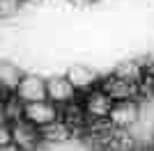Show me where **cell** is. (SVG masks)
<instances>
[{"instance_id": "6", "label": "cell", "mask_w": 154, "mask_h": 151, "mask_svg": "<svg viewBox=\"0 0 154 151\" xmlns=\"http://www.w3.org/2000/svg\"><path fill=\"white\" fill-rule=\"evenodd\" d=\"M12 133H14V144H19L23 151L28 149H35L42 138V131H39V126L30 124L28 119H21L12 126Z\"/></svg>"}, {"instance_id": "8", "label": "cell", "mask_w": 154, "mask_h": 151, "mask_svg": "<svg viewBox=\"0 0 154 151\" xmlns=\"http://www.w3.org/2000/svg\"><path fill=\"white\" fill-rule=\"evenodd\" d=\"M67 78H69V82L76 89H90L99 80L97 71L90 69V67H85V64H71L69 69H67Z\"/></svg>"}, {"instance_id": "11", "label": "cell", "mask_w": 154, "mask_h": 151, "mask_svg": "<svg viewBox=\"0 0 154 151\" xmlns=\"http://www.w3.org/2000/svg\"><path fill=\"white\" fill-rule=\"evenodd\" d=\"M69 126L62 124V121H53V124L44 126L42 128V138L48 140V142H64V140H69Z\"/></svg>"}, {"instance_id": "15", "label": "cell", "mask_w": 154, "mask_h": 151, "mask_svg": "<svg viewBox=\"0 0 154 151\" xmlns=\"http://www.w3.org/2000/svg\"><path fill=\"white\" fill-rule=\"evenodd\" d=\"M0 151H23V149H21L19 144H14V142H12V144H7V147H0Z\"/></svg>"}, {"instance_id": "7", "label": "cell", "mask_w": 154, "mask_h": 151, "mask_svg": "<svg viewBox=\"0 0 154 151\" xmlns=\"http://www.w3.org/2000/svg\"><path fill=\"white\" fill-rule=\"evenodd\" d=\"M113 78L122 82H129V85H140L143 78H145V69H143L140 62H136V60H122V62L115 64V69H113Z\"/></svg>"}, {"instance_id": "16", "label": "cell", "mask_w": 154, "mask_h": 151, "mask_svg": "<svg viewBox=\"0 0 154 151\" xmlns=\"http://www.w3.org/2000/svg\"><path fill=\"white\" fill-rule=\"evenodd\" d=\"M131 151H154V149H147V147H136V149H131Z\"/></svg>"}, {"instance_id": "2", "label": "cell", "mask_w": 154, "mask_h": 151, "mask_svg": "<svg viewBox=\"0 0 154 151\" xmlns=\"http://www.w3.org/2000/svg\"><path fill=\"white\" fill-rule=\"evenodd\" d=\"M138 117H140V105L136 103V101H115V105H113V110H110L108 114V121L115 128H131V126L138 121Z\"/></svg>"}, {"instance_id": "14", "label": "cell", "mask_w": 154, "mask_h": 151, "mask_svg": "<svg viewBox=\"0 0 154 151\" xmlns=\"http://www.w3.org/2000/svg\"><path fill=\"white\" fill-rule=\"evenodd\" d=\"M74 7H88V5H92L94 0H69Z\"/></svg>"}, {"instance_id": "10", "label": "cell", "mask_w": 154, "mask_h": 151, "mask_svg": "<svg viewBox=\"0 0 154 151\" xmlns=\"http://www.w3.org/2000/svg\"><path fill=\"white\" fill-rule=\"evenodd\" d=\"M134 85H129V82H122L117 80V78H110L108 85H106V92L113 96V101H129L134 96Z\"/></svg>"}, {"instance_id": "9", "label": "cell", "mask_w": 154, "mask_h": 151, "mask_svg": "<svg viewBox=\"0 0 154 151\" xmlns=\"http://www.w3.org/2000/svg\"><path fill=\"white\" fill-rule=\"evenodd\" d=\"M21 80H23V76H21V71L14 67V64L9 62H2V67H0V82H2V89H9V92H16L21 85Z\"/></svg>"}, {"instance_id": "5", "label": "cell", "mask_w": 154, "mask_h": 151, "mask_svg": "<svg viewBox=\"0 0 154 151\" xmlns=\"http://www.w3.org/2000/svg\"><path fill=\"white\" fill-rule=\"evenodd\" d=\"M113 105H115L113 96H110L106 89H97V92H92V94L88 96V101H85V112L90 114V117H94V119H108Z\"/></svg>"}, {"instance_id": "3", "label": "cell", "mask_w": 154, "mask_h": 151, "mask_svg": "<svg viewBox=\"0 0 154 151\" xmlns=\"http://www.w3.org/2000/svg\"><path fill=\"white\" fill-rule=\"evenodd\" d=\"M23 103H35V101H46L48 99V89H46V80L42 76H23L19 89L14 92Z\"/></svg>"}, {"instance_id": "1", "label": "cell", "mask_w": 154, "mask_h": 151, "mask_svg": "<svg viewBox=\"0 0 154 151\" xmlns=\"http://www.w3.org/2000/svg\"><path fill=\"white\" fill-rule=\"evenodd\" d=\"M23 119H28L30 124L44 128V126L58 121V108L53 101H35V103H26V110H23Z\"/></svg>"}, {"instance_id": "13", "label": "cell", "mask_w": 154, "mask_h": 151, "mask_svg": "<svg viewBox=\"0 0 154 151\" xmlns=\"http://www.w3.org/2000/svg\"><path fill=\"white\" fill-rule=\"evenodd\" d=\"M14 142V133L12 128L7 124H2V128H0V147H7V144H12Z\"/></svg>"}, {"instance_id": "17", "label": "cell", "mask_w": 154, "mask_h": 151, "mask_svg": "<svg viewBox=\"0 0 154 151\" xmlns=\"http://www.w3.org/2000/svg\"><path fill=\"white\" fill-rule=\"evenodd\" d=\"M152 94H154V78H152Z\"/></svg>"}, {"instance_id": "12", "label": "cell", "mask_w": 154, "mask_h": 151, "mask_svg": "<svg viewBox=\"0 0 154 151\" xmlns=\"http://www.w3.org/2000/svg\"><path fill=\"white\" fill-rule=\"evenodd\" d=\"M19 5H21V0H0V16L2 19L14 16L16 9H19Z\"/></svg>"}, {"instance_id": "4", "label": "cell", "mask_w": 154, "mask_h": 151, "mask_svg": "<svg viewBox=\"0 0 154 151\" xmlns=\"http://www.w3.org/2000/svg\"><path fill=\"white\" fill-rule=\"evenodd\" d=\"M46 89H48V101L53 103H71L78 89L69 82L67 76H53L46 80Z\"/></svg>"}]
</instances>
